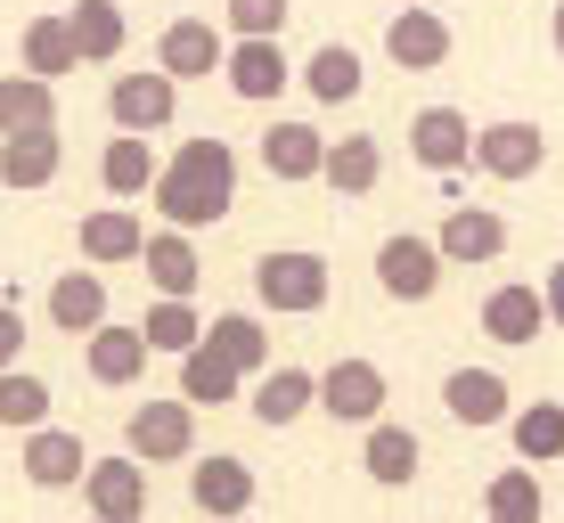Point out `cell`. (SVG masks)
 <instances>
[{"label":"cell","instance_id":"9c48e42d","mask_svg":"<svg viewBox=\"0 0 564 523\" xmlns=\"http://www.w3.org/2000/svg\"><path fill=\"white\" fill-rule=\"evenodd\" d=\"M319 410L336 425H377L384 417V368L377 360H336L319 377Z\"/></svg>","mask_w":564,"mask_h":523},{"label":"cell","instance_id":"ab89813d","mask_svg":"<svg viewBox=\"0 0 564 523\" xmlns=\"http://www.w3.org/2000/svg\"><path fill=\"white\" fill-rule=\"evenodd\" d=\"M540 295H549V319H556V327H564V262H556V270H549V279H540Z\"/></svg>","mask_w":564,"mask_h":523},{"label":"cell","instance_id":"277c9868","mask_svg":"<svg viewBox=\"0 0 564 523\" xmlns=\"http://www.w3.org/2000/svg\"><path fill=\"white\" fill-rule=\"evenodd\" d=\"M83 508L99 523H140L148 515V458L123 450V458H90L83 475Z\"/></svg>","mask_w":564,"mask_h":523},{"label":"cell","instance_id":"5b68a950","mask_svg":"<svg viewBox=\"0 0 564 523\" xmlns=\"http://www.w3.org/2000/svg\"><path fill=\"white\" fill-rule=\"evenodd\" d=\"M123 442L148 458V467H172V458H188L197 450V401H140L131 410V425H123Z\"/></svg>","mask_w":564,"mask_h":523},{"label":"cell","instance_id":"e0dca14e","mask_svg":"<svg viewBox=\"0 0 564 523\" xmlns=\"http://www.w3.org/2000/svg\"><path fill=\"white\" fill-rule=\"evenodd\" d=\"M442 410L458 425H508L516 401H508V377H499V368H458V377L442 384Z\"/></svg>","mask_w":564,"mask_h":523},{"label":"cell","instance_id":"836d02e7","mask_svg":"<svg viewBox=\"0 0 564 523\" xmlns=\"http://www.w3.org/2000/svg\"><path fill=\"white\" fill-rule=\"evenodd\" d=\"M205 344L221 360H238L246 377H262V368H270V336H262V319H246V312H221V319L205 327Z\"/></svg>","mask_w":564,"mask_h":523},{"label":"cell","instance_id":"ac0fdd59","mask_svg":"<svg viewBox=\"0 0 564 523\" xmlns=\"http://www.w3.org/2000/svg\"><path fill=\"white\" fill-rule=\"evenodd\" d=\"M57 164H66V148H57V123H42V131H9V140H0V188H50Z\"/></svg>","mask_w":564,"mask_h":523},{"label":"cell","instance_id":"4dcf8cb0","mask_svg":"<svg viewBox=\"0 0 564 523\" xmlns=\"http://www.w3.org/2000/svg\"><path fill=\"white\" fill-rule=\"evenodd\" d=\"M148 279L155 295H197V246H188V229H164V238H148Z\"/></svg>","mask_w":564,"mask_h":523},{"label":"cell","instance_id":"30bf717a","mask_svg":"<svg viewBox=\"0 0 564 523\" xmlns=\"http://www.w3.org/2000/svg\"><path fill=\"white\" fill-rule=\"evenodd\" d=\"M475 164L491 172V181H532L540 164H549V140H540V123H482L475 131Z\"/></svg>","mask_w":564,"mask_h":523},{"label":"cell","instance_id":"2e32d148","mask_svg":"<svg viewBox=\"0 0 564 523\" xmlns=\"http://www.w3.org/2000/svg\"><path fill=\"white\" fill-rule=\"evenodd\" d=\"M262 172L270 181H319L327 172V131H311V123H270L262 131Z\"/></svg>","mask_w":564,"mask_h":523},{"label":"cell","instance_id":"44dd1931","mask_svg":"<svg viewBox=\"0 0 564 523\" xmlns=\"http://www.w3.org/2000/svg\"><path fill=\"white\" fill-rule=\"evenodd\" d=\"M99 319H107V279H99V262H90V270H66V279L50 286V327H57V336H90Z\"/></svg>","mask_w":564,"mask_h":523},{"label":"cell","instance_id":"e575fe53","mask_svg":"<svg viewBox=\"0 0 564 523\" xmlns=\"http://www.w3.org/2000/svg\"><path fill=\"white\" fill-rule=\"evenodd\" d=\"M140 327H148V344H155V352H172V360L205 344V319H197V303H188V295H164Z\"/></svg>","mask_w":564,"mask_h":523},{"label":"cell","instance_id":"b9f144b4","mask_svg":"<svg viewBox=\"0 0 564 523\" xmlns=\"http://www.w3.org/2000/svg\"><path fill=\"white\" fill-rule=\"evenodd\" d=\"M393 9H410V0H393Z\"/></svg>","mask_w":564,"mask_h":523},{"label":"cell","instance_id":"7a4b0ae2","mask_svg":"<svg viewBox=\"0 0 564 523\" xmlns=\"http://www.w3.org/2000/svg\"><path fill=\"white\" fill-rule=\"evenodd\" d=\"M254 295H262L279 319L327 312V254H311V246H279V254H262V262H254Z\"/></svg>","mask_w":564,"mask_h":523},{"label":"cell","instance_id":"484cf974","mask_svg":"<svg viewBox=\"0 0 564 523\" xmlns=\"http://www.w3.org/2000/svg\"><path fill=\"white\" fill-rule=\"evenodd\" d=\"M336 197H368V188L384 181V148L368 140V131H352V140H327V172H319Z\"/></svg>","mask_w":564,"mask_h":523},{"label":"cell","instance_id":"74e56055","mask_svg":"<svg viewBox=\"0 0 564 523\" xmlns=\"http://www.w3.org/2000/svg\"><path fill=\"white\" fill-rule=\"evenodd\" d=\"M286 9L295 0H221V25H229V42L238 33H286Z\"/></svg>","mask_w":564,"mask_h":523},{"label":"cell","instance_id":"7c38bea8","mask_svg":"<svg viewBox=\"0 0 564 523\" xmlns=\"http://www.w3.org/2000/svg\"><path fill=\"white\" fill-rule=\"evenodd\" d=\"M410 156H417L425 172L475 164V123H466L458 107H425V115H410Z\"/></svg>","mask_w":564,"mask_h":523},{"label":"cell","instance_id":"d6a6232c","mask_svg":"<svg viewBox=\"0 0 564 523\" xmlns=\"http://www.w3.org/2000/svg\"><path fill=\"white\" fill-rule=\"evenodd\" d=\"M303 83H311V99L319 107H344V99H360V57L344 50V42H327V50H311V66H303Z\"/></svg>","mask_w":564,"mask_h":523},{"label":"cell","instance_id":"8d00e7d4","mask_svg":"<svg viewBox=\"0 0 564 523\" xmlns=\"http://www.w3.org/2000/svg\"><path fill=\"white\" fill-rule=\"evenodd\" d=\"M482 508H491L499 523H532L540 508H549V499H540V475H532V458H523V467H508V475H491Z\"/></svg>","mask_w":564,"mask_h":523},{"label":"cell","instance_id":"8fae6325","mask_svg":"<svg viewBox=\"0 0 564 523\" xmlns=\"http://www.w3.org/2000/svg\"><path fill=\"white\" fill-rule=\"evenodd\" d=\"M384 57H393L401 74H434L442 57H451V25H442L425 0H410V9H393V25H384Z\"/></svg>","mask_w":564,"mask_h":523},{"label":"cell","instance_id":"8992f818","mask_svg":"<svg viewBox=\"0 0 564 523\" xmlns=\"http://www.w3.org/2000/svg\"><path fill=\"white\" fill-rule=\"evenodd\" d=\"M221 83L238 90L246 107H270L286 83H295V66H286L279 33H238V42H229V66H221Z\"/></svg>","mask_w":564,"mask_h":523},{"label":"cell","instance_id":"d4e9b609","mask_svg":"<svg viewBox=\"0 0 564 523\" xmlns=\"http://www.w3.org/2000/svg\"><path fill=\"white\" fill-rule=\"evenodd\" d=\"M360 467L384 482V491H401V482H417V467H425V450H417V434L410 425H368V450H360Z\"/></svg>","mask_w":564,"mask_h":523},{"label":"cell","instance_id":"6da1fadb","mask_svg":"<svg viewBox=\"0 0 564 523\" xmlns=\"http://www.w3.org/2000/svg\"><path fill=\"white\" fill-rule=\"evenodd\" d=\"M155 213L172 229H213L229 205H238V148L229 140H181V156L155 172Z\"/></svg>","mask_w":564,"mask_h":523},{"label":"cell","instance_id":"52a82bcc","mask_svg":"<svg viewBox=\"0 0 564 523\" xmlns=\"http://www.w3.org/2000/svg\"><path fill=\"white\" fill-rule=\"evenodd\" d=\"M107 115H115V131H164L172 115H181V74H115V90H107Z\"/></svg>","mask_w":564,"mask_h":523},{"label":"cell","instance_id":"d590c367","mask_svg":"<svg viewBox=\"0 0 564 523\" xmlns=\"http://www.w3.org/2000/svg\"><path fill=\"white\" fill-rule=\"evenodd\" d=\"M0 425H9V434H33V425H50V384L25 377V368H0Z\"/></svg>","mask_w":564,"mask_h":523},{"label":"cell","instance_id":"4316f807","mask_svg":"<svg viewBox=\"0 0 564 523\" xmlns=\"http://www.w3.org/2000/svg\"><path fill=\"white\" fill-rule=\"evenodd\" d=\"M155 148H148V131H123V140H107V156H99V181H107V197H148L155 188Z\"/></svg>","mask_w":564,"mask_h":523},{"label":"cell","instance_id":"7402d4cb","mask_svg":"<svg viewBox=\"0 0 564 523\" xmlns=\"http://www.w3.org/2000/svg\"><path fill=\"white\" fill-rule=\"evenodd\" d=\"M42 123H57V83L33 74V66L0 74V140H9V131H42Z\"/></svg>","mask_w":564,"mask_h":523},{"label":"cell","instance_id":"f546056e","mask_svg":"<svg viewBox=\"0 0 564 523\" xmlns=\"http://www.w3.org/2000/svg\"><path fill=\"white\" fill-rule=\"evenodd\" d=\"M25 66H33V74H50V83H57V74H74V66H83V42H74V17H33V25H25Z\"/></svg>","mask_w":564,"mask_h":523},{"label":"cell","instance_id":"603a6c76","mask_svg":"<svg viewBox=\"0 0 564 523\" xmlns=\"http://www.w3.org/2000/svg\"><path fill=\"white\" fill-rule=\"evenodd\" d=\"M188 499L205 515H246L254 508V467L246 458H205V467H188Z\"/></svg>","mask_w":564,"mask_h":523},{"label":"cell","instance_id":"f1b7e54d","mask_svg":"<svg viewBox=\"0 0 564 523\" xmlns=\"http://www.w3.org/2000/svg\"><path fill=\"white\" fill-rule=\"evenodd\" d=\"M74 42H83V57L90 66H107V57H123V42H131V25H123V9L115 0H74Z\"/></svg>","mask_w":564,"mask_h":523},{"label":"cell","instance_id":"ffe728a7","mask_svg":"<svg viewBox=\"0 0 564 523\" xmlns=\"http://www.w3.org/2000/svg\"><path fill=\"white\" fill-rule=\"evenodd\" d=\"M148 352H155L148 327H115V319H99V327L83 336V360H90V377H99V384H131V377L148 368Z\"/></svg>","mask_w":564,"mask_h":523},{"label":"cell","instance_id":"d6986e66","mask_svg":"<svg viewBox=\"0 0 564 523\" xmlns=\"http://www.w3.org/2000/svg\"><path fill=\"white\" fill-rule=\"evenodd\" d=\"M140 254H148V229H140V213H131V205L83 213V262L115 270V262H140Z\"/></svg>","mask_w":564,"mask_h":523},{"label":"cell","instance_id":"60d3db41","mask_svg":"<svg viewBox=\"0 0 564 523\" xmlns=\"http://www.w3.org/2000/svg\"><path fill=\"white\" fill-rule=\"evenodd\" d=\"M549 33H556V57H564V0H556V17H549Z\"/></svg>","mask_w":564,"mask_h":523},{"label":"cell","instance_id":"9a60e30c","mask_svg":"<svg viewBox=\"0 0 564 523\" xmlns=\"http://www.w3.org/2000/svg\"><path fill=\"white\" fill-rule=\"evenodd\" d=\"M540 327H556L540 286H491L482 295V336L491 344H540Z\"/></svg>","mask_w":564,"mask_h":523},{"label":"cell","instance_id":"4fadbf2b","mask_svg":"<svg viewBox=\"0 0 564 523\" xmlns=\"http://www.w3.org/2000/svg\"><path fill=\"white\" fill-rule=\"evenodd\" d=\"M83 475H90L83 434H57V425H33V434H25V482H33V491H74Z\"/></svg>","mask_w":564,"mask_h":523},{"label":"cell","instance_id":"5bb4252c","mask_svg":"<svg viewBox=\"0 0 564 523\" xmlns=\"http://www.w3.org/2000/svg\"><path fill=\"white\" fill-rule=\"evenodd\" d=\"M442 254H451V270L499 262V254H508V221H499L491 205H451V221H442Z\"/></svg>","mask_w":564,"mask_h":523},{"label":"cell","instance_id":"83f0119b","mask_svg":"<svg viewBox=\"0 0 564 523\" xmlns=\"http://www.w3.org/2000/svg\"><path fill=\"white\" fill-rule=\"evenodd\" d=\"M238 384H246V368H238V360H221L213 344L181 352V393L197 401V410H221V401H238Z\"/></svg>","mask_w":564,"mask_h":523},{"label":"cell","instance_id":"ba28073f","mask_svg":"<svg viewBox=\"0 0 564 523\" xmlns=\"http://www.w3.org/2000/svg\"><path fill=\"white\" fill-rule=\"evenodd\" d=\"M155 66L181 74V83H205V74L229 66V42H221V25H213V17H172V25L155 33Z\"/></svg>","mask_w":564,"mask_h":523},{"label":"cell","instance_id":"3957f363","mask_svg":"<svg viewBox=\"0 0 564 523\" xmlns=\"http://www.w3.org/2000/svg\"><path fill=\"white\" fill-rule=\"evenodd\" d=\"M442 270H451V254H442V238H384L377 246V286L393 303H434V286H442Z\"/></svg>","mask_w":564,"mask_h":523},{"label":"cell","instance_id":"f35d334b","mask_svg":"<svg viewBox=\"0 0 564 523\" xmlns=\"http://www.w3.org/2000/svg\"><path fill=\"white\" fill-rule=\"evenodd\" d=\"M17 352H25V312L0 303V368H17Z\"/></svg>","mask_w":564,"mask_h":523},{"label":"cell","instance_id":"cb8c5ba5","mask_svg":"<svg viewBox=\"0 0 564 523\" xmlns=\"http://www.w3.org/2000/svg\"><path fill=\"white\" fill-rule=\"evenodd\" d=\"M303 410H319V377L311 368H262V384H254V417L279 434V425H295Z\"/></svg>","mask_w":564,"mask_h":523},{"label":"cell","instance_id":"1f68e13d","mask_svg":"<svg viewBox=\"0 0 564 523\" xmlns=\"http://www.w3.org/2000/svg\"><path fill=\"white\" fill-rule=\"evenodd\" d=\"M508 434H516V450L532 458V467H556V458H564V401H532V410H516Z\"/></svg>","mask_w":564,"mask_h":523}]
</instances>
